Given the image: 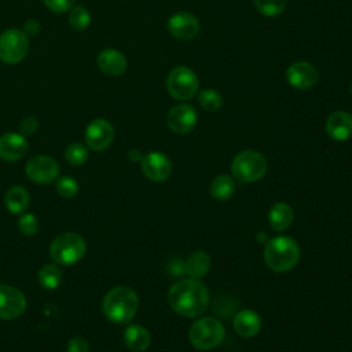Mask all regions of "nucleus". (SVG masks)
I'll return each instance as SVG.
<instances>
[{"label":"nucleus","mask_w":352,"mask_h":352,"mask_svg":"<svg viewBox=\"0 0 352 352\" xmlns=\"http://www.w3.org/2000/svg\"><path fill=\"white\" fill-rule=\"evenodd\" d=\"M40 32V23L36 19H29L23 25V33L26 36H37Z\"/></svg>","instance_id":"obj_35"},{"label":"nucleus","mask_w":352,"mask_h":352,"mask_svg":"<svg viewBox=\"0 0 352 352\" xmlns=\"http://www.w3.org/2000/svg\"><path fill=\"white\" fill-rule=\"evenodd\" d=\"M129 158H131V161H142V158H143V155L140 154V151L139 150H136V148H133V150H131L129 151Z\"/></svg>","instance_id":"obj_36"},{"label":"nucleus","mask_w":352,"mask_h":352,"mask_svg":"<svg viewBox=\"0 0 352 352\" xmlns=\"http://www.w3.org/2000/svg\"><path fill=\"white\" fill-rule=\"evenodd\" d=\"M85 250L87 243L80 234L63 232L51 242L50 256L59 265H72L82 258Z\"/></svg>","instance_id":"obj_4"},{"label":"nucleus","mask_w":352,"mask_h":352,"mask_svg":"<svg viewBox=\"0 0 352 352\" xmlns=\"http://www.w3.org/2000/svg\"><path fill=\"white\" fill-rule=\"evenodd\" d=\"M85 143L94 151L106 150L114 139V128L104 118L91 121L85 128Z\"/></svg>","instance_id":"obj_11"},{"label":"nucleus","mask_w":352,"mask_h":352,"mask_svg":"<svg viewBox=\"0 0 352 352\" xmlns=\"http://www.w3.org/2000/svg\"><path fill=\"white\" fill-rule=\"evenodd\" d=\"M98 67L107 76H121L126 70V59L122 52L114 48H106L99 52Z\"/></svg>","instance_id":"obj_18"},{"label":"nucleus","mask_w":352,"mask_h":352,"mask_svg":"<svg viewBox=\"0 0 352 352\" xmlns=\"http://www.w3.org/2000/svg\"><path fill=\"white\" fill-rule=\"evenodd\" d=\"M166 29L177 40H191L199 32V22L197 16L187 11H180L173 14L166 23Z\"/></svg>","instance_id":"obj_12"},{"label":"nucleus","mask_w":352,"mask_h":352,"mask_svg":"<svg viewBox=\"0 0 352 352\" xmlns=\"http://www.w3.org/2000/svg\"><path fill=\"white\" fill-rule=\"evenodd\" d=\"M69 23L74 30H85L91 23V15L82 6H74L69 14Z\"/></svg>","instance_id":"obj_27"},{"label":"nucleus","mask_w":352,"mask_h":352,"mask_svg":"<svg viewBox=\"0 0 352 352\" xmlns=\"http://www.w3.org/2000/svg\"><path fill=\"white\" fill-rule=\"evenodd\" d=\"M52 12H65L74 7V0H43Z\"/></svg>","instance_id":"obj_32"},{"label":"nucleus","mask_w":352,"mask_h":352,"mask_svg":"<svg viewBox=\"0 0 352 352\" xmlns=\"http://www.w3.org/2000/svg\"><path fill=\"white\" fill-rule=\"evenodd\" d=\"M25 172L32 182L37 184H50L56 180L59 165L48 155H34L26 162Z\"/></svg>","instance_id":"obj_9"},{"label":"nucleus","mask_w":352,"mask_h":352,"mask_svg":"<svg viewBox=\"0 0 352 352\" xmlns=\"http://www.w3.org/2000/svg\"><path fill=\"white\" fill-rule=\"evenodd\" d=\"M139 307L136 292L126 286L113 287L106 293L102 301L104 316L117 324H125L132 320Z\"/></svg>","instance_id":"obj_2"},{"label":"nucleus","mask_w":352,"mask_h":352,"mask_svg":"<svg viewBox=\"0 0 352 352\" xmlns=\"http://www.w3.org/2000/svg\"><path fill=\"white\" fill-rule=\"evenodd\" d=\"M210 268L209 254L204 250H197L188 256L184 263V272L194 279L204 276Z\"/></svg>","instance_id":"obj_23"},{"label":"nucleus","mask_w":352,"mask_h":352,"mask_svg":"<svg viewBox=\"0 0 352 352\" xmlns=\"http://www.w3.org/2000/svg\"><path fill=\"white\" fill-rule=\"evenodd\" d=\"M168 304L182 316H199L205 312L209 304L208 287L194 278L177 280L168 292Z\"/></svg>","instance_id":"obj_1"},{"label":"nucleus","mask_w":352,"mask_h":352,"mask_svg":"<svg viewBox=\"0 0 352 352\" xmlns=\"http://www.w3.org/2000/svg\"><path fill=\"white\" fill-rule=\"evenodd\" d=\"M287 0H254L257 11L265 16H278L286 8Z\"/></svg>","instance_id":"obj_28"},{"label":"nucleus","mask_w":352,"mask_h":352,"mask_svg":"<svg viewBox=\"0 0 352 352\" xmlns=\"http://www.w3.org/2000/svg\"><path fill=\"white\" fill-rule=\"evenodd\" d=\"M62 271L55 264H45L38 271V282L47 290H54L62 283Z\"/></svg>","instance_id":"obj_24"},{"label":"nucleus","mask_w":352,"mask_h":352,"mask_svg":"<svg viewBox=\"0 0 352 352\" xmlns=\"http://www.w3.org/2000/svg\"><path fill=\"white\" fill-rule=\"evenodd\" d=\"M29 143L22 133L8 132L0 136V158L6 162L19 161L26 155Z\"/></svg>","instance_id":"obj_16"},{"label":"nucleus","mask_w":352,"mask_h":352,"mask_svg":"<svg viewBox=\"0 0 352 352\" xmlns=\"http://www.w3.org/2000/svg\"><path fill=\"white\" fill-rule=\"evenodd\" d=\"M124 342L133 352L146 351L150 345V333L140 324H129L124 331Z\"/></svg>","instance_id":"obj_21"},{"label":"nucleus","mask_w":352,"mask_h":352,"mask_svg":"<svg viewBox=\"0 0 352 352\" xmlns=\"http://www.w3.org/2000/svg\"><path fill=\"white\" fill-rule=\"evenodd\" d=\"M351 94H352V85H351Z\"/></svg>","instance_id":"obj_37"},{"label":"nucleus","mask_w":352,"mask_h":352,"mask_svg":"<svg viewBox=\"0 0 352 352\" xmlns=\"http://www.w3.org/2000/svg\"><path fill=\"white\" fill-rule=\"evenodd\" d=\"M268 221L275 231L286 230L293 221V209L286 202H276L268 213Z\"/></svg>","instance_id":"obj_22"},{"label":"nucleus","mask_w":352,"mask_h":352,"mask_svg":"<svg viewBox=\"0 0 352 352\" xmlns=\"http://www.w3.org/2000/svg\"><path fill=\"white\" fill-rule=\"evenodd\" d=\"M234 329L242 337H253L261 329V318L252 309H242L234 316Z\"/></svg>","instance_id":"obj_19"},{"label":"nucleus","mask_w":352,"mask_h":352,"mask_svg":"<svg viewBox=\"0 0 352 352\" xmlns=\"http://www.w3.org/2000/svg\"><path fill=\"white\" fill-rule=\"evenodd\" d=\"M142 170L148 180L161 183L169 177L172 172V164L165 154L160 151H153L143 155Z\"/></svg>","instance_id":"obj_14"},{"label":"nucleus","mask_w":352,"mask_h":352,"mask_svg":"<svg viewBox=\"0 0 352 352\" xmlns=\"http://www.w3.org/2000/svg\"><path fill=\"white\" fill-rule=\"evenodd\" d=\"M40 228V221L36 217V214L33 213H22L18 219V230L26 235V236H32L36 235L38 232Z\"/></svg>","instance_id":"obj_31"},{"label":"nucleus","mask_w":352,"mask_h":352,"mask_svg":"<svg viewBox=\"0 0 352 352\" xmlns=\"http://www.w3.org/2000/svg\"><path fill=\"white\" fill-rule=\"evenodd\" d=\"M198 77L187 66L172 69L166 77V89L177 100H190L198 92Z\"/></svg>","instance_id":"obj_7"},{"label":"nucleus","mask_w":352,"mask_h":352,"mask_svg":"<svg viewBox=\"0 0 352 352\" xmlns=\"http://www.w3.org/2000/svg\"><path fill=\"white\" fill-rule=\"evenodd\" d=\"M235 190L234 180L227 175H220L216 179H213L210 184V195L217 201H226L228 199Z\"/></svg>","instance_id":"obj_25"},{"label":"nucleus","mask_w":352,"mask_h":352,"mask_svg":"<svg viewBox=\"0 0 352 352\" xmlns=\"http://www.w3.org/2000/svg\"><path fill=\"white\" fill-rule=\"evenodd\" d=\"M89 345L81 337H73L67 342V352H88Z\"/></svg>","instance_id":"obj_34"},{"label":"nucleus","mask_w":352,"mask_h":352,"mask_svg":"<svg viewBox=\"0 0 352 352\" xmlns=\"http://www.w3.org/2000/svg\"><path fill=\"white\" fill-rule=\"evenodd\" d=\"M300 258V248L290 236H275L270 239L264 249V261L275 272L292 270Z\"/></svg>","instance_id":"obj_3"},{"label":"nucleus","mask_w":352,"mask_h":352,"mask_svg":"<svg viewBox=\"0 0 352 352\" xmlns=\"http://www.w3.org/2000/svg\"><path fill=\"white\" fill-rule=\"evenodd\" d=\"M65 160L70 165H82L88 160V148L82 143H72L65 150Z\"/></svg>","instance_id":"obj_29"},{"label":"nucleus","mask_w":352,"mask_h":352,"mask_svg":"<svg viewBox=\"0 0 352 352\" xmlns=\"http://www.w3.org/2000/svg\"><path fill=\"white\" fill-rule=\"evenodd\" d=\"M198 102L206 111H217L221 107L223 98L216 89L205 88L198 94Z\"/></svg>","instance_id":"obj_26"},{"label":"nucleus","mask_w":352,"mask_h":352,"mask_svg":"<svg viewBox=\"0 0 352 352\" xmlns=\"http://www.w3.org/2000/svg\"><path fill=\"white\" fill-rule=\"evenodd\" d=\"M29 51V38L19 29H7L0 34V60L7 65L19 63Z\"/></svg>","instance_id":"obj_8"},{"label":"nucleus","mask_w":352,"mask_h":352,"mask_svg":"<svg viewBox=\"0 0 352 352\" xmlns=\"http://www.w3.org/2000/svg\"><path fill=\"white\" fill-rule=\"evenodd\" d=\"M4 204L8 212L14 214H22L30 205V194L22 186H12L6 192Z\"/></svg>","instance_id":"obj_20"},{"label":"nucleus","mask_w":352,"mask_h":352,"mask_svg":"<svg viewBox=\"0 0 352 352\" xmlns=\"http://www.w3.org/2000/svg\"><path fill=\"white\" fill-rule=\"evenodd\" d=\"M197 111L190 104H177L172 107L166 116V124L169 129L179 135L191 132L197 125Z\"/></svg>","instance_id":"obj_13"},{"label":"nucleus","mask_w":352,"mask_h":352,"mask_svg":"<svg viewBox=\"0 0 352 352\" xmlns=\"http://www.w3.org/2000/svg\"><path fill=\"white\" fill-rule=\"evenodd\" d=\"M326 132L334 140H348L352 136V116L342 110L331 113L326 121Z\"/></svg>","instance_id":"obj_17"},{"label":"nucleus","mask_w":352,"mask_h":352,"mask_svg":"<svg viewBox=\"0 0 352 352\" xmlns=\"http://www.w3.org/2000/svg\"><path fill=\"white\" fill-rule=\"evenodd\" d=\"M318 70L314 65L305 60H298L290 65L286 70L287 82L296 89H309L318 81Z\"/></svg>","instance_id":"obj_15"},{"label":"nucleus","mask_w":352,"mask_h":352,"mask_svg":"<svg viewBox=\"0 0 352 352\" xmlns=\"http://www.w3.org/2000/svg\"><path fill=\"white\" fill-rule=\"evenodd\" d=\"M37 128H38V121L34 116H28V117L22 118L19 122V132L23 136L34 133L37 131Z\"/></svg>","instance_id":"obj_33"},{"label":"nucleus","mask_w":352,"mask_h":352,"mask_svg":"<svg viewBox=\"0 0 352 352\" xmlns=\"http://www.w3.org/2000/svg\"><path fill=\"white\" fill-rule=\"evenodd\" d=\"M231 172L234 177L242 183L257 182L267 172V160L254 150L241 151L231 164Z\"/></svg>","instance_id":"obj_6"},{"label":"nucleus","mask_w":352,"mask_h":352,"mask_svg":"<svg viewBox=\"0 0 352 352\" xmlns=\"http://www.w3.org/2000/svg\"><path fill=\"white\" fill-rule=\"evenodd\" d=\"M26 309L25 294L14 286L0 285V319L10 320L21 316Z\"/></svg>","instance_id":"obj_10"},{"label":"nucleus","mask_w":352,"mask_h":352,"mask_svg":"<svg viewBox=\"0 0 352 352\" xmlns=\"http://www.w3.org/2000/svg\"><path fill=\"white\" fill-rule=\"evenodd\" d=\"M226 331L220 320L213 316L198 319L188 330V338L194 348L209 351L216 348L224 340Z\"/></svg>","instance_id":"obj_5"},{"label":"nucleus","mask_w":352,"mask_h":352,"mask_svg":"<svg viewBox=\"0 0 352 352\" xmlns=\"http://www.w3.org/2000/svg\"><path fill=\"white\" fill-rule=\"evenodd\" d=\"M55 188H56V192L60 197H63V198H73L78 192V183L72 176H62L60 179L56 180Z\"/></svg>","instance_id":"obj_30"}]
</instances>
